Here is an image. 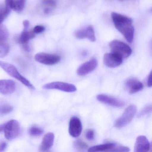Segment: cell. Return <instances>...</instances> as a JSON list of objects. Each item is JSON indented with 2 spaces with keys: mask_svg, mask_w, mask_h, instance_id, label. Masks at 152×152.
<instances>
[{
  "mask_svg": "<svg viewBox=\"0 0 152 152\" xmlns=\"http://www.w3.org/2000/svg\"><path fill=\"white\" fill-rule=\"evenodd\" d=\"M120 1H126V0H120Z\"/></svg>",
  "mask_w": 152,
  "mask_h": 152,
  "instance_id": "cell-35",
  "label": "cell"
},
{
  "mask_svg": "<svg viewBox=\"0 0 152 152\" xmlns=\"http://www.w3.org/2000/svg\"><path fill=\"white\" fill-rule=\"evenodd\" d=\"M13 107L7 104H0V114H7L12 112Z\"/></svg>",
  "mask_w": 152,
  "mask_h": 152,
  "instance_id": "cell-23",
  "label": "cell"
},
{
  "mask_svg": "<svg viewBox=\"0 0 152 152\" xmlns=\"http://www.w3.org/2000/svg\"><path fill=\"white\" fill-rule=\"evenodd\" d=\"M111 17L115 28L124 36L129 43H132L134 34L132 19L115 12L112 13Z\"/></svg>",
  "mask_w": 152,
  "mask_h": 152,
  "instance_id": "cell-1",
  "label": "cell"
},
{
  "mask_svg": "<svg viewBox=\"0 0 152 152\" xmlns=\"http://www.w3.org/2000/svg\"><path fill=\"white\" fill-rule=\"evenodd\" d=\"M43 132V130L42 129L35 126L31 127L29 130V134L33 137H39L41 136Z\"/></svg>",
  "mask_w": 152,
  "mask_h": 152,
  "instance_id": "cell-22",
  "label": "cell"
},
{
  "mask_svg": "<svg viewBox=\"0 0 152 152\" xmlns=\"http://www.w3.org/2000/svg\"><path fill=\"white\" fill-rule=\"evenodd\" d=\"M16 84L15 81L11 80H0V93L2 95H8L15 92Z\"/></svg>",
  "mask_w": 152,
  "mask_h": 152,
  "instance_id": "cell-13",
  "label": "cell"
},
{
  "mask_svg": "<svg viewBox=\"0 0 152 152\" xmlns=\"http://www.w3.org/2000/svg\"><path fill=\"white\" fill-rule=\"evenodd\" d=\"M116 144L106 143L103 145L94 146L89 148L88 152H112Z\"/></svg>",
  "mask_w": 152,
  "mask_h": 152,
  "instance_id": "cell-17",
  "label": "cell"
},
{
  "mask_svg": "<svg viewBox=\"0 0 152 152\" xmlns=\"http://www.w3.org/2000/svg\"><path fill=\"white\" fill-rule=\"evenodd\" d=\"M45 27L42 26H36L33 29V32L35 34H39L44 31Z\"/></svg>",
  "mask_w": 152,
  "mask_h": 152,
  "instance_id": "cell-29",
  "label": "cell"
},
{
  "mask_svg": "<svg viewBox=\"0 0 152 152\" xmlns=\"http://www.w3.org/2000/svg\"><path fill=\"white\" fill-rule=\"evenodd\" d=\"M130 151L129 148L121 145H117L116 144L114 148L113 149L112 152H128Z\"/></svg>",
  "mask_w": 152,
  "mask_h": 152,
  "instance_id": "cell-27",
  "label": "cell"
},
{
  "mask_svg": "<svg viewBox=\"0 0 152 152\" xmlns=\"http://www.w3.org/2000/svg\"><path fill=\"white\" fill-rule=\"evenodd\" d=\"M34 58L37 62L46 65H54L59 63L61 60V57L58 55L43 52L36 54Z\"/></svg>",
  "mask_w": 152,
  "mask_h": 152,
  "instance_id": "cell-6",
  "label": "cell"
},
{
  "mask_svg": "<svg viewBox=\"0 0 152 152\" xmlns=\"http://www.w3.org/2000/svg\"><path fill=\"white\" fill-rule=\"evenodd\" d=\"M85 136H86V138L88 140H93L95 137V132L94 130L91 129H89L86 131Z\"/></svg>",
  "mask_w": 152,
  "mask_h": 152,
  "instance_id": "cell-28",
  "label": "cell"
},
{
  "mask_svg": "<svg viewBox=\"0 0 152 152\" xmlns=\"http://www.w3.org/2000/svg\"><path fill=\"white\" fill-rule=\"evenodd\" d=\"M152 112V105L148 104L147 105L144 107L139 113L138 117H143L145 115H147Z\"/></svg>",
  "mask_w": 152,
  "mask_h": 152,
  "instance_id": "cell-25",
  "label": "cell"
},
{
  "mask_svg": "<svg viewBox=\"0 0 152 152\" xmlns=\"http://www.w3.org/2000/svg\"><path fill=\"white\" fill-rule=\"evenodd\" d=\"M150 148V144L146 137L140 136L137 137L134 147L136 152H146Z\"/></svg>",
  "mask_w": 152,
  "mask_h": 152,
  "instance_id": "cell-14",
  "label": "cell"
},
{
  "mask_svg": "<svg viewBox=\"0 0 152 152\" xmlns=\"http://www.w3.org/2000/svg\"><path fill=\"white\" fill-rule=\"evenodd\" d=\"M5 124H0V132L4 131V127H5Z\"/></svg>",
  "mask_w": 152,
  "mask_h": 152,
  "instance_id": "cell-34",
  "label": "cell"
},
{
  "mask_svg": "<svg viewBox=\"0 0 152 152\" xmlns=\"http://www.w3.org/2000/svg\"><path fill=\"white\" fill-rule=\"evenodd\" d=\"M23 25L24 26V31H28L29 29L30 23L28 20H26L23 22Z\"/></svg>",
  "mask_w": 152,
  "mask_h": 152,
  "instance_id": "cell-33",
  "label": "cell"
},
{
  "mask_svg": "<svg viewBox=\"0 0 152 152\" xmlns=\"http://www.w3.org/2000/svg\"><path fill=\"white\" fill-rule=\"evenodd\" d=\"M98 66V61L95 58H91L80 66L77 70V74L80 76H84L93 72Z\"/></svg>",
  "mask_w": 152,
  "mask_h": 152,
  "instance_id": "cell-11",
  "label": "cell"
},
{
  "mask_svg": "<svg viewBox=\"0 0 152 152\" xmlns=\"http://www.w3.org/2000/svg\"><path fill=\"white\" fill-rule=\"evenodd\" d=\"M74 146L75 148L80 150H84L88 148L87 144L80 139H78L74 142Z\"/></svg>",
  "mask_w": 152,
  "mask_h": 152,
  "instance_id": "cell-24",
  "label": "cell"
},
{
  "mask_svg": "<svg viewBox=\"0 0 152 152\" xmlns=\"http://www.w3.org/2000/svg\"><path fill=\"white\" fill-rule=\"evenodd\" d=\"M26 0H15L12 7V10L18 12L23 10Z\"/></svg>",
  "mask_w": 152,
  "mask_h": 152,
  "instance_id": "cell-19",
  "label": "cell"
},
{
  "mask_svg": "<svg viewBox=\"0 0 152 152\" xmlns=\"http://www.w3.org/2000/svg\"><path fill=\"white\" fill-rule=\"evenodd\" d=\"M123 58L119 55L112 52L104 55V63L107 67L115 68L121 64Z\"/></svg>",
  "mask_w": 152,
  "mask_h": 152,
  "instance_id": "cell-10",
  "label": "cell"
},
{
  "mask_svg": "<svg viewBox=\"0 0 152 152\" xmlns=\"http://www.w3.org/2000/svg\"><path fill=\"white\" fill-rule=\"evenodd\" d=\"M42 4L46 7V8L51 10L56 7V0H42Z\"/></svg>",
  "mask_w": 152,
  "mask_h": 152,
  "instance_id": "cell-26",
  "label": "cell"
},
{
  "mask_svg": "<svg viewBox=\"0 0 152 152\" xmlns=\"http://www.w3.org/2000/svg\"><path fill=\"white\" fill-rule=\"evenodd\" d=\"M112 52L119 55L122 58H127L130 56L132 50L126 43L119 40H113L109 43Z\"/></svg>",
  "mask_w": 152,
  "mask_h": 152,
  "instance_id": "cell-4",
  "label": "cell"
},
{
  "mask_svg": "<svg viewBox=\"0 0 152 152\" xmlns=\"http://www.w3.org/2000/svg\"><path fill=\"white\" fill-rule=\"evenodd\" d=\"M10 50V46L4 42L0 41V58H4L8 54Z\"/></svg>",
  "mask_w": 152,
  "mask_h": 152,
  "instance_id": "cell-21",
  "label": "cell"
},
{
  "mask_svg": "<svg viewBox=\"0 0 152 152\" xmlns=\"http://www.w3.org/2000/svg\"><path fill=\"white\" fill-rule=\"evenodd\" d=\"M96 99L101 103L114 107L119 108L123 107L124 105V102L122 100L106 94H99L97 96Z\"/></svg>",
  "mask_w": 152,
  "mask_h": 152,
  "instance_id": "cell-9",
  "label": "cell"
},
{
  "mask_svg": "<svg viewBox=\"0 0 152 152\" xmlns=\"http://www.w3.org/2000/svg\"><path fill=\"white\" fill-rule=\"evenodd\" d=\"M35 37V33L34 32L23 30L19 37V42L23 45H26L28 44V42L30 40L34 39Z\"/></svg>",
  "mask_w": 152,
  "mask_h": 152,
  "instance_id": "cell-18",
  "label": "cell"
},
{
  "mask_svg": "<svg viewBox=\"0 0 152 152\" xmlns=\"http://www.w3.org/2000/svg\"><path fill=\"white\" fill-rule=\"evenodd\" d=\"M0 67L3 69L11 77L16 79L26 86L27 88L32 90L35 89L33 85L28 80L21 75V74L19 73L16 67L14 65L0 60Z\"/></svg>",
  "mask_w": 152,
  "mask_h": 152,
  "instance_id": "cell-2",
  "label": "cell"
},
{
  "mask_svg": "<svg viewBox=\"0 0 152 152\" xmlns=\"http://www.w3.org/2000/svg\"><path fill=\"white\" fill-rule=\"evenodd\" d=\"M137 110V107L134 105L129 106L125 109L122 115L115 121V127L117 129H121L128 125L134 118Z\"/></svg>",
  "mask_w": 152,
  "mask_h": 152,
  "instance_id": "cell-3",
  "label": "cell"
},
{
  "mask_svg": "<svg viewBox=\"0 0 152 152\" xmlns=\"http://www.w3.org/2000/svg\"><path fill=\"white\" fill-rule=\"evenodd\" d=\"M152 71H151L148 75V77L147 86L148 87L150 88L152 87Z\"/></svg>",
  "mask_w": 152,
  "mask_h": 152,
  "instance_id": "cell-32",
  "label": "cell"
},
{
  "mask_svg": "<svg viewBox=\"0 0 152 152\" xmlns=\"http://www.w3.org/2000/svg\"><path fill=\"white\" fill-rule=\"evenodd\" d=\"M5 137L8 140H12L21 134V127L16 120H12L5 124L4 129Z\"/></svg>",
  "mask_w": 152,
  "mask_h": 152,
  "instance_id": "cell-5",
  "label": "cell"
},
{
  "mask_svg": "<svg viewBox=\"0 0 152 152\" xmlns=\"http://www.w3.org/2000/svg\"><path fill=\"white\" fill-rule=\"evenodd\" d=\"M44 89H56L66 92H73L76 91V87L71 83L62 82H54L47 83L43 86Z\"/></svg>",
  "mask_w": 152,
  "mask_h": 152,
  "instance_id": "cell-7",
  "label": "cell"
},
{
  "mask_svg": "<svg viewBox=\"0 0 152 152\" xmlns=\"http://www.w3.org/2000/svg\"><path fill=\"white\" fill-rule=\"evenodd\" d=\"M55 135L52 132H48L43 137L39 150L40 152H45L49 150L54 144Z\"/></svg>",
  "mask_w": 152,
  "mask_h": 152,
  "instance_id": "cell-16",
  "label": "cell"
},
{
  "mask_svg": "<svg viewBox=\"0 0 152 152\" xmlns=\"http://www.w3.org/2000/svg\"><path fill=\"white\" fill-rule=\"evenodd\" d=\"M14 1L15 0H5V8L11 10Z\"/></svg>",
  "mask_w": 152,
  "mask_h": 152,
  "instance_id": "cell-30",
  "label": "cell"
},
{
  "mask_svg": "<svg viewBox=\"0 0 152 152\" xmlns=\"http://www.w3.org/2000/svg\"><path fill=\"white\" fill-rule=\"evenodd\" d=\"M7 147V144L6 142H1L0 143V152H3L6 150Z\"/></svg>",
  "mask_w": 152,
  "mask_h": 152,
  "instance_id": "cell-31",
  "label": "cell"
},
{
  "mask_svg": "<svg viewBox=\"0 0 152 152\" xmlns=\"http://www.w3.org/2000/svg\"><path fill=\"white\" fill-rule=\"evenodd\" d=\"M125 85L128 92L130 94L137 93L143 88L142 83L134 78L129 79L126 81Z\"/></svg>",
  "mask_w": 152,
  "mask_h": 152,
  "instance_id": "cell-15",
  "label": "cell"
},
{
  "mask_svg": "<svg viewBox=\"0 0 152 152\" xmlns=\"http://www.w3.org/2000/svg\"><path fill=\"white\" fill-rule=\"evenodd\" d=\"M82 124L80 120L76 116H73L70 119L69 124V133L73 137H79L81 134Z\"/></svg>",
  "mask_w": 152,
  "mask_h": 152,
  "instance_id": "cell-8",
  "label": "cell"
},
{
  "mask_svg": "<svg viewBox=\"0 0 152 152\" xmlns=\"http://www.w3.org/2000/svg\"><path fill=\"white\" fill-rule=\"evenodd\" d=\"M9 36V33L7 28L2 23H0V41H6Z\"/></svg>",
  "mask_w": 152,
  "mask_h": 152,
  "instance_id": "cell-20",
  "label": "cell"
},
{
  "mask_svg": "<svg viewBox=\"0 0 152 152\" xmlns=\"http://www.w3.org/2000/svg\"><path fill=\"white\" fill-rule=\"evenodd\" d=\"M75 35L76 38L80 39H87L92 42L96 40L95 31L92 26H87L84 29L76 31Z\"/></svg>",
  "mask_w": 152,
  "mask_h": 152,
  "instance_id": "cell-12",
  "label": "cell"
}]
</instances>
